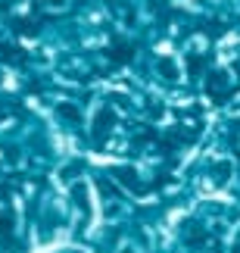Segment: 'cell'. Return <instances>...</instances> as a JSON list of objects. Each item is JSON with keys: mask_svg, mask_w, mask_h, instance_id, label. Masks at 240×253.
Segmentation results:
<instances>
[{"mask_svg": "<svg viewBox=\"0 0 240 253\" xmlns=\"http://www.w3.org/2000/svg\"><path fill=\"white\" fill-rule=\"evenodd\" d=\"M109 122H112V113H109V110H103V113H100V122H97V138H103V134H106L103 128H106Z\"/></svg>", "mask_w": 240, "mask_h": 253, "instance_id": "1", "label": "cell"}, {"mask_svg": "<svg viewBox=\"0 0 240 253\" xmlns=\"http://www.w3.org/2000/svg\"><path fill=\"white\" fill-rule=\"evenodd\" d=\"M112 60H116V63H128L131 60V47H119V50L112 47Z\"/></svg>", "mask_w": 240, "mask_h": 253, "instance_id": "2", "label": "cell"}]
</instances>
